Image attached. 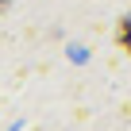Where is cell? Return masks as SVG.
<instances>
[{"mask_svg": "<svg viewBox=\"0 0 131 131\" xmlns=\"http://www.w3.org/2000/svg\"><path fill=\"white\" fill-rule=\"evenodd\" d=\"M4 8H8V0H0V12H4Z\"/></svg>", "mask_w": 131, "mask_h": 131, "instance_id": "2", "label": "cell"}, {"mask_svg": "<svg viewBox=\"0 0 131 131\" xmlns=\"http://www.w3.org/2000/svg\"><path fill=\"white\" fill-rule=\"evenodd\" d=\"M116 39H119V46L131 54V16H127V19H119V27H116Z\"/></svg>", "mask_w": 131, "mask_h": 131, "instance_id": "1", "label": "cell"}]
</instances>
